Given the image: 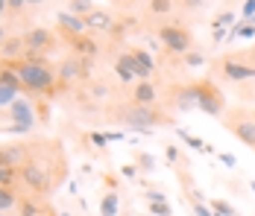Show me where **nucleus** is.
Returning <instances> with one entry per match:
<instances>
[{
	"label": "nucleus",
	"instance_id": "14",
	"mask_svg": "<svg viewBox=\"0 0 255 216\" xmlns=\"http://www.w3.org/2000/svg\"><path fill=\"white\" fill-rule=\"evenodd\" d=\"M155 91L153 82H135V88H132V102H138V105H155Z\"/></svg>",
	"mask_w": 255,
	"mask_h": 216
},
{
	"label": "nucleus",
	"instance_id": "9",
	"mask_svg": "<svg viewBox=\"0 0 255 216\" xmlns=\"http://www.w3.org/2000/svg\"><path fill=\"white\" fill-rule=\"evenodd\" d=\"M59 29H62V35L71 41V38H79V35H85L88 32V26H85V18H79L74 12H59Z\"/></svg>",
	"mask_w": 255,
	"mask_h": 216
},
{
	"label": "nucleus",
	"instance_id": "24",
	"mask_svg": "<svg viewBox=\"0 0 255 216\" xmlns=\"http://www.w3.org/2000/svg\"><path fill=\"white\" fill-rule=\"evenodd\" d=\"M15 99H18V88H12V85H0V108H9Z\"/></svg>",
	"mask_w": 255,
	"mask_h": 216
},
{
	"label": "nucleus",
	"instance_id": "6",
	"mask_svg": "<svg viewBox=\"0 0 255 216\" xmlns=\"http://www.w3.org/2000/svg\"><path fill=\"white\" fill-rule=\"evenodd\" d=\"M226 129H229L241 144H247L250 149H255V114L235 111V114L226 117Z\"/></svg>",
	"mask_w": 255,
	"mask_h": 216
},
{
	"label": "nucleus",
	"instance_id": "39",
	"mask_svg": "<svg viewBox=\"0 0 255 216\" xmlns=\"http://www.w3.org/2000/svg\"><path fill=\"white\" fill-rule=\"evenodd\" d=\"M3 12H6V0H0V15H3Z\"/></svg>",
	"mask_w": 255,
	"mask_h": 216
},
{
	"label": "nucleus",
	"instance_id": "3",
	"mask_svg": "<svg viewBox=\"0 0 255 216\" xmlns=\"http://www.w3.org/2000/svg\"><path fill=\"white\" fill-rule=\"evenodd\" d=\"M121 117H124V123H127L129 129L144 132V135L153 132L150 126H155V123H167V117H161L153 105H138V102H129L127 108L121 111Z\"/></svg>",
	"mask_w": 255,
	"mask_h": 216
},
{
	"label": "nucleus",
	"instance_id": "35",
	"mask_svg": "<svg viewBox=\"0 0 255 216\" xmlns=\"http://www.w3.org/2000/svg\"><path fill=\"white\" fill-rule=\"evenodd\" d=\"M220 161H223L226 167H235V164H238V161H235V155H229V152H223V155H220Z\"/></svg>",
	"mask_w": 255,
	"mask_h": 216
},
{
	"label": "nucleus",
	"instance_id": "27",
	"mask_svg": "<svg viewBox=\"0 0 255 216\" xmlns=\"http://www.w3.org/2000/svg\"><path fill=\"white\" fill-rule=\"evenodd\" d=\"M217 26H235V12H223L220 18H214Z\"/></svg>",
	"mask_w": 255,
	"mask_h": 216
},
{
	"label": "nucleus",
	"instance_id": "40",
	"mask_svg": "<svg viewBox=\"0 0 255 216\" xmlns=\"http://www.w3.org/2000/svg\"><path fill=\"white\" fill-rule=\"evenodd\" d=\"M250 190H253V193H255V181H250Z\"/></svg>",
	"mask_w": 255,
	"mask_h": 216
},
{
	"label": "nucleus",
	"instance_id": "41",
	"mask_svg": "<svg viewBox=\"0 0 255 216\" xmlns=\"http://www.w3.org/2000/svg\"><path fill=\"white\" fill-rule=\"evenodd\" d=\"M29 3H44V0H29Z\"/></svg>",
	"mask_w": 255,
	"mask_h": 216
},
{
	"label": "nucleus",
	"instance_id": "10",
	"mask_svg": "<svg viewBox=\"0 0 255 216\" xmlns=\"http://www.w3.org/2000/svg\"><path fill=\"white\" fill-rule=\"evenodd\" d=\"M32 196H18V216H53V211L41 202L44 196H38V199H32Z\"/></svg>",
	"mask_w": 255,
	"mask_h": 216
},
{
	"label": "nucleus",
	"instance_id": "37",
	"mask_svg": "<svg viewBox=\"0 0 255 216\" xmlns=\"http://www.w3.org/2000/svg\"><path fill=\"white\" fill-rule=\"evenodd\" d=\"M182 3H185V9H200L205 0H182Z\"/></svg>",
	"mask_w": 255,
	"mask_h": 216
},
{
	"label": "nucleus",
	"instance_id": "36",
	"mask_svg": "<svg viewBox=\"0 0 255 216\" xmlns=\"http://www.w3.org/2000/svg\"><path fill=\"white\" fill-rule=\"evenodd\" d=\"M147 199H150V202H164V193H158V190H150V193H147Z\"/></svg>",
	"mask_w": 255,
	"mask_h": 216
},
{
	"label": "nucleus",
	"instance_id": "42",
	"mask_svg": "<svg viewBox=\"0 0 255 216\" xmlns=\"http://www.w3.org/2000/svg\"><path fill=\"white\" fill-rule=\"evenodd\" d=\"M0 216H9V214H3V211H0Z\"/></svg>",
	"mask_w": 255,
	"mask_h": 216
},
{
	"label": "nucleus",
	"instance_id": "19",
	"mask_svg": "<svg viewBox=\"0 0 255 216\" xmlns=\"http://www.w3.org/2000/svg\"><path fill=\"white\" fill-rule=\"evenodd\" d=\"M235 38H255V24L253 21H244V24L232 26L229 29V41H235Z\"/></svg>",
	"mask_w": 255,
	"mask_h": 216
},
{
	"label": "nucleus",
	"instance_id": "32",
	"mask_svg": "<svg viewBox=\"0 0 255 216\" xmlns=\"http://www.w3.org/2000/svg\"><path fill=\"white\" fill-rule=\"evenodd\" d=\"M194 214H197V216H214V214H211V208H205L203 202H194Z\"/></svg>",
	"mask_w": 255,
	"mask_h": 216
},
{
	"label": "nucleus",
	"instance_id": "2",
	"mask_svg": "<svg viewBox=\"0 0 255 216\" xmlns=\"http://www.w3.org/2000/svg\"><path fill=\"white\" fill-rule=\"evenodd\" d=\"M194 85V99H197V108L208 114V117H220L226 111V96L223 91L211 82V79H200V82H191Z\"/></svg>",
	"mask_w": 255,
	"mask_h": 216
},
{
	"label": "nucleus",
	"instance_id": "26",
	"mask_svg": "<svg viewBox=\"0 0 255 216\" xmlns=\"http://www.w3.org/2000/svg\"><path fill=\"white\" fill-rule=\"evenodd\" d=\"M135 161H138V167L144 169V172L155 169V158H153V155H147V152H138V155H135Z\"/></svg>",
	"mask_w": 255,
	"mask_h": 216
},
{
	"label": "nucleus",
	"instance_id": "7",
	"mask_svg": "<svg viewBox=\"0 0 255 216\" xmlns=\"http://www.w3.org/2000/svg\"><path fill=\"white\" fill-rule=\"evenodd\" d=\"M220 76H226L229 82H250V79H255V65L229 56V59L220 62Z\"/></svg>",
	"mask_w": 255,
	"mask_h": 216
},
{
	"label": "nucleus",
	"instance_id": "28",
	"mask_svg": "<svg viewBox=\"0 0 255 216\" xmlns=\"http://www.w3.org/2000/svg\"><path fill=\"white\" fill-rule=\"evenodd\" d=\"M205 59L200 53H185V65H191V68H197V65H203Z\"/></svg>",
	"mask_w": 255,
	"mask_h": 216
},
{
	"label": "nucleus",
	"instance_id": "23",
	"mask_svg": "<svg viewBox=\"0 0 255 216\" xmlns=\"http://www.w3.org/2000/svg\"><path fill=\"white\" fill-rule=\"evenodd\" d=\"M208 208H211V214L214 216H238L235 214V208H232L229 202H223V199H211Z\"/></svg>",
	"mask_w": 255,
	"mask_h": 216
},
{
	"label": "nucleus",
	"instance_id": "33",
	"mask_svg": "<svg viewBox=\"0 0 255 216\" xmlns=\"http://www.w3.org/2000/svg\"><path fill=\"white\" fill-rule=\"evenodd\" d=\"M121 172H124V178H135L138 175V167L135 164H127V167H121Z\"/></svg>",
	"mask_w": 255,
	"mask_h": 216
},
{
	"label": "nucleus",
	"instance_id": "30",
	"mask_svg": "<svg viewBox=\"0 0 255 216\" xmlns=\"http://www.w3.org/2000/svg\"><path fill=\"white\" fill-rule=\"evenodd\" d=\"M244 18H247V21L255 18V0H247V3H244Z\"/></svg>",
	"mask_w": 255,
	"mask_h": 216
},
{
	"label": "nucleus",
	"instance_id": "38",
	"mask_svg": "<svg viewBox=\"0 0 255 216\" xmlns=\"http://www.w3.org/2000/svg\"><path fill=\"white\" fill-rule=\"evenodd\" d=\"M9 35H6V26H0V47H3V41H6Z\"/></svg>",
	"mask_w": 255,
	"mask_h": 216
},
{
	"label": "nucleus",
	"instance_id": "15",
	"mask_svg": "<svg viewBox=\"0 0 255 216\" xmlns=\"http://www.w3.org/2000/svg\"><path fill=\"white\" fill-rule=\"evenodd\" d=\"M85 26L88 29H112V15L103 9H94L91 15H85Z\"/></svg>",
	"mask_w": 255,
	"mask_h": 216
},
{
	"label": "nucleus",
	"instance_id": "18",
	"mask_svg": "<svg viewBox=\"0 0 255 216\" xmlns=\"http://www.w3.org/2000/svg\"><path fill=\"white\" fill-rule=\"evenodd\" d=\"M115 73H118L121 82H135V73H132V68H129V62H127V53H121L115 59Z\"/></svg>",
	"mask_w": 255,
	"mask_h": 216
},
{
	"label": "nucleus",
	"instance_id": "13",
	"mask_svg": "<svg viewBox=\"0 0 255 216\" xmlns=\"http://www.w3.org/2000/svg\"><path fill=\"white\" fill-rule=\"evenodd\" d=\"M71 50L77 53V56H82V59H94L97 53H100V47H97V41L85 32V35H79V38H71Z\"/></svg>",
	"mask_w": 255,
	"mask_h": 216
},
{
	"label": "nucleus",
	"instance_id": "4",
	"mask_svg": "<svg viewBox=\"0 0 255 216\" xmlns=\"http://www.w3.org/2000/svg\"><path fill=\"white\" fill-rule=\"evenodd\" d=\"M158 38H161V44L170 50V53H188L191 44H194V35H191V29L182 24H161L158 26Z\"/></svg>",
	"mask_w": 255,
	"mask_h": 216
},
{
	"label": "nucleus",
	"instance_id": "21",
	"mask_svg": "<svg viewBox=\"0 0 255 216\" xmlns=\"http://www.w3.org/2000/svg\"><path fill=\"white\" fill-rule=\"evenodd\" d=\"M68 6H71V12L79 15V18H85V15H91L97 6H94V0H68Z\"/></svg>",
	"mask_w": 255,
	"mask_h": 216
},
{
	"label": "nucleus",
	"instance_id": "16",
	"mask_svg": "<svg viewBox=\"0 0 255 216\" xmlns=\"http://www.w3.org/2000/svg\"><path fill=\"white\" fill-rule=\"evenodd\" d=\"M118 211H121V199H118V193H115V190L103 193L100 214H103V216H118Z\"/></svg>",
	"mask_w": 255,
	"mask_h": 216
},
{
	"label": "nucleus",
	"instance_id": "31",
	"mask_svg": "<svg viewBox=\"0 0 255 216\" xmlns=\"http://www.w3.org/2000/svg\"><path fill=\"white\" fill-rule=\"evenodd\" d=\"M91 144L100 146V149H103V146L109 144V138H106V135H100V132H91Z\"/></svg>",
	"mask_w": 255,
	"mask_h": 216
},
{
	"label": "nucleus",
	"instance_id": "20",
	"mask_svg": "<svg viewBox=\"0 0 255 216\" xmlns=\"http://www.w3.org/2000/svg\"><path fill=\"white\" fill-rule=\"evenodd\" d=\"M179 138H182L185 144L191 146V149H197V152H214V146H208L205 141H200V138H194V135H188L185 129H179Z\"/></svg>",
	"mask_w": 255,
	"mask_h": 216
},
{
	"label": "nucleus",
	"instance_id": "22",
	"mask_svg": "<svg viewBox=\"0 0 255 216\" xmlns=\"http://www.w3.org/2000/svg\"><path fill=\"white\" fill-rule=\"evenodd\" d=\"M147 12L155 15V18H158V15H170V12H173V0H150V3H147Z\"/></svg>",
	"mask_w": 255,
	"mask_h": 216
},
{
	"label": "nucleus",
	"instance_id": "44",
	"mask_svg": "<svg viewBox=\"0 0 255 216\" xmlns=\"http://www.w3.org/2000/svg\"><path fill=\"white\" fill-rule=\"evenodd\" d=\"M0 111H3V108H0Z\"/></svg>",
	"mask_w": 255,
	"mask_h": 216
},
{
	"label": "nucleus",
	"instance_id": "34",
	"mask_svg": "<svg viewBox=\"0 0 255 216\" xmlns=\"http://www.w3.org/2000/svg\"><path fill=\"white\" fill-rule=\"evenodd\" d=\"M164 155H167V161H176V158H179V149H176V146H167V149H164Z\"/></svg>",
	"mask_w": 255,
	"mask_h": 216
},
{
	"label": "nucleus",
	"instance_id": "25",
	"mask_svg": "<svg viewBox=\"0 0 255 216\" xmlns=\"http://www.w3.org/2000/svg\"><path fill=\"white\" fill-rule=\"evenodd\" d=\"M150 214L153 216H173V208L167 202H150Z\"/></svg>",
	"mask_w": 255,
	"mask_h": 216
},
{
	"label": "nucleus",
	"instance_id": "43",
	"mask_svg": "<svg viewBox=\"0 0 255 216\" xmlns=\"http://www.w3.org/2000/svg\"><path fill=\"white\" fill-rule=\"evenodd\" d=\"M62 216H71V214H62Z\"/></svg>",
	"mask_w": 255,
	"mask_h": 216
},
{
	"label": "nucleus",
	"instance_id": "5",
	"mask_svg": "<svg viewBox=\"0 0 255 216\" xmlns=\"http://www.w3.org/2000/svg\"><path fill=\"white\" fill-rule=\"evenodd\" d=\"M56 35L53 29H44V26H29L24 32V47H26V56H47L56 50Z\"/></svg>",
	"mask_w": 255,
	"mask_h": 216
},
{
	"label": "nucleus",
	"instance_id": "17",
	"mask_svg": "<svg viewBox=\"0 0 255 216\" xmlns=\"http://www.w3.org/2000/svg\"><path fill=\"white\" fill-rule=\"evenodd\" d=\"M15 205H18V190H15L12 184L0 187V211L9 214V208H15Z\"/></svg>",
	"mask_w": 255,
	"mask_h": 216
},
{
	"label": "nucleus",
	"instance_id": "11",
	"mask_svg": "<svg viewBox=\"0 0 255 216\" xmlns=\"http://www.w3.org/2000/svg\"><path fill=\"white\" fill-rule=\"evenodd\" d=\"M0 56H3V59H9V62H18V59H24V56H26L24 35H9V38L3 41V47H0Z\"/></svg>",
	"mask_w": 255,
	"mask_h": 216
},
{
	"label": "nucleus",
	"instance_id": "12",
	"mask_svg": "<svg viewBox=\"0 0 255 216\" xmlns=\"http://www.w3.org/2000/svg\"><path fill=\"white\" fill-rule=\"evenodd\" d=\"M173 105H176L179 111H194L197 108L194 85H179V88H173Z\"/></svg>",
	"mask_w": 255,
	"mask_h": 216
},
{
	"label": "nucleus",
	"instance_id": "1",
	"mask_svg": "<svg viewBox=\"0 0 255 216\" xmlns=\"http://www.w3.org/2000/svg\"><path fill=\"white\" fill-rule=\"evenodd\" d=\"M15 73L21 79V88H26L29 94H44L53 96L56 91V68L47 62V56H24L15 62Z\"/></svg>",
	"mask_w": 255,
	"mask_h": 216
},
{
	"label": "nucleus",
	"instance_id": "8",
	"mask_svg": "<svg viewBox=\"0 0 255 216\" xmlns=\"http://www.w3.org/2000/svg\"><path fill=\"white\" fill-rule=\"evenodd\" d=\"M9 117L18 123V126H12V132H29L35 126V111H32L29 99H15L9 105Z\"/></svg>",
	"mask_w": 255,
	"mask_h": 216
},
{
	"label": "nucleus",
	"instance_id": "29",
	"mask_svg": "<svg viewBox=\"0 0 255 216\" xmlns=\"http://www.w3.org/2000/svg\"><path fill=\"white\" fill-rule=\"evenodd\" d=\"M26 3H29V0H6V9H9V12H21Z\"/></svg>",
	"mask_w": 255,
	"mask_h": 216
}]
</instances>
